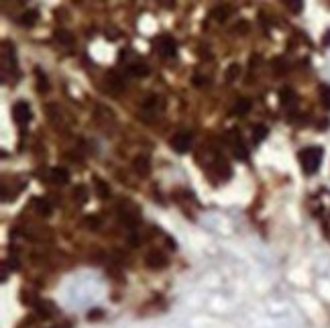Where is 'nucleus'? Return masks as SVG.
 <instances>
[{
	"label": "nucleus",
	"instance_id": "f8f14e48",
	"mask_svg": "<svg viewBox=\"0 0 330 328\" xmlns=\"http://www.w3.org/2000/svg\"><path fill=\"white\" fill-rule=\"evenodd\" d=\"M280 104H282L284 108H292V106L296 104V94H294V90L284 88V90L280 92Z\"/></svg>",
	"mask_w": 330,
	"mask_h": 328
},
{
	"label": "nucleus",
	"instance_id": "2f4dec72",
	"mask_svg": "<svg viewBox=\"0 0 330 328\" xmlns=\"http://www.w3.org/2000/svg\"><path fill=\"white\" fill-rule=\"evenodd\" d=\"M247 29H249V25H247V23H241V25H237V27H235V31H243V33H247Z\"/></svg>",
	"mask_w": 330,
	"mask_h": 328
},
{
	"label": "nucleus",
	"instance_id": "2eb2a0df",
	"mask_svg": "<svg viewBox=\"0 0 330 328\" xmlns=\"http://www.w3.org/2000/svg\"><path fill=\"white\" fill-rule=\"evenodd\" d=\"M249 111H251V100H247V98H239L237 104H235V108H233V115L243 117V115H247Z\"/></svg>",
	"mask_w": 330,
	"mask_h": 328
},
{
	"label": "nucleus",
	"instance_id": "473e14b6",
	"mask_svg": "<svg viewBox=\"0 0 330 328\" xmlns=\"http://www.w3.org/2000/svg\"><path fill=\"white\" fill-rule=\"evenodd\" d=\"M324 45H330V31L326 33V39H324Z\"/></svg>",
	"mask_w": 330,
	"mask_h": 328
},
{
	"label": "nucleus",
	"instance_id": "6ab92c4d",
	"mask_svg": "<svg viewBox=\"0 0 330 328\" xmlns=\"http://www.w3.org/2000/svg\"><path fill=\"white\" fill-rule=\"evenodd\" d=\"M267 127L265 125H257V127H253V143L255 145H259L261 141H265V137H267Z\"/></svg>",
	"mask_w": 330,
	"mask_h": 328
},
{
	"label": "nucleus",
	"instance_id": "cd10ccee",
	"mask_svg": "<svg viewBox=\"0 0 330 328\" xmlns=\"http://www.w3.org/2000/svg\"><path fill=\"white\" fill-rule=\"evenodd\" d=\"M74 196H78V200H80L82 204L88 200V192H86V188H82V186H78V188L74 190Z\"/></svg>",
	"mask_w": 330,
	"mask_h": 328
},
{
	"label": "nucleus",
	"instance_id": "9b49d317",
	"mask_svg": "<svg viewBox=\"0 0 330 328\" xmlns=\"http://www.w3.org/2000/svg\"><path fill=\"white\" fill-rule=\"evenodd\" d=\"M106 82H108V88L113 90L115 94H119V92L125 88V82H123V78H121L117 72H110V74L106 76Z\"/></svg>",
	"mask_w": 330,
	"mask_h": 328
},
{
	"label": "nucleus",
	"instance_id": "72a5a7b5",
	"mask_svg": "<svg viewBox=\"0 0 330 328\" xmlns=\"http://www.w3.org/2000/svg\"><path fill=\"white\" fill-rule=\"evenodd\" d=\"M53 328H68V326H53Z\"/></svg>",
	"mask_w": 330,
	"mask_h": 328
},
{
	"label": "nucleus",
	"instance_id": "5701e85b",
	"mask_svg": "<svg viewBox=\"0 0 330 328\" xmlns=\"http://www.w3.org/2000/svg\"><path fill=\"white\" fill-rule=\"evenodd\" d=\"M231 15V9L229 7H218V9H214L212 11V17L216 19V21H220V23H223V21H227V17Z\"/></svg>",
	"mask_w": 330,
	"mask_h": 328
},
{
	"label": "nucleus",
	"instance_id": "dca6fc26",
	"mask_svg": "<svg viewBox=\"0 0 330 328\" xmlns=\"http://www.w3.org/2000/svg\"><path fill=\"white\" fill-rule=\"evenodd\" d=\"M129 74L131 76H135V78H145V76H149V68H147V64H133V66H129Z\"/></svg>",
	"mask_w": 330,
	"mask_h": 328
},
{
	"label": "nucleus",
	"instance_id": "0eeeda50",
	"mask_svg": "<svg viewBox=\"0 0 330 328\" xmlns=\"http://www.w3.org/2000/svg\"><path fill=\"white\" fill-rule=\"evenodd\" d=\"M229 139L233 141V153H235V157L241 159V161H245V159L249 157V153H247V149H245V145H243V141H241V135H239L237 131H231Z\"/></svg>",
	"mask_w": 330,
	"mask_h": 328
},
{
	"label": "nucleus",
	"instance_id": "39448f33",
	"mask_svg": "<svg viewBox=\"0 0 330 328\" xmlns=\"http://www.w3.org/2000/svg\"><path fill=\"white\" fill-rule=\"evenodd\" d=\"M145 265H147L149 269H153V271H159V269H165V267H168V259H165V255H161V253H157V251H151V253H147V257H145Z\"/></svg>",
	"mask_w": 330,
	"mask_h": 328
},
{
	"label": "nucleus",
	"instance_id": "4be33fe9",
	"mask_svg": "<svg viewBox=\"0 0 330 328\" xmlns=\"http://www.w3.org/2000/svg\"><path fill=\"white\" fill-rule=\"evenodd\" d=\"M282 3H284L294 15H300L302 9H304V0H282Z\"/></svg>",
	"mask_w": 330,
	"mask_h": 328
},
{
	"label": "nucleus",
	"instance_id": "1a4fd4ad",
	"mask_svg": "<svg viewBox=\"0 0 330 328\" xmlns=\"http://www.w3.org/2000/svg\"><path fill=\"white\" fill-rule=\"evenodd\" d=\"M49 180H51L53 184L64 186V184L70 182V172H68L66 168H53V170L49 172Z\"/></svg>",
	"mask_w": 330,
	"mask_h": 328
},
{
	"label": "nucleus",
	"instance_id": "412c9836",
	"mask_svg": "<svg viewBox=\"0 0 330 328\" xmlns=\"http://www.w3.org/2000/svg\"><path fill=\"white\" fill-rule=\"evenodd\" d=\"M55 39H58V43H62L66 47H72L74 45V37L68 31H55Z\"/></svg>",
	"mask_w": 330,
	"mask_h": 328
},
{
	"label": "nucleus",
	"instance_id": "f257e3e1",
	"mask_svg": "<svg viewBox=\"0 0 330 328\" xmlns=\"http://www.w3.org/2000/svg\"><path fill=\"white\" fill-rule=\"evenodd\" d=\"M322 157H324V151L320 147H306L298 153V159H300V166H302V172L306 176H312L318 172L320 163H322Z\"/></svg>",
	"mask_w": 330,
	"mask_h": 328
},
{
	"label": "nucleus",
	"instance_id": "b1692460",
	"mask_svg": "<svg viewBox=\"0 0 330 328\" xmlns=\"http://www.w3.org/2000/svg\"><path fill=\"white\" fill-rule=\"evenodd\" d=\"M84 225H86L90 231H98V229L102 227V221H100L98 216H86V218H84Z\"/></svg>",
	"mask_w": 330,
	"mask_h": 328
},
{
	"label": "nucleus",
	"instance_id": "f3484780",
	"mask_svg": "<svg viewBox=\"0 0 330 328\" xmlns=\"http://www.w3.org/2000/svg\"><path fill=\"white\" fill-rule=\"evenodd\" d=\"M35 310H37V316L39 318H43V320H47V318H51L53 316V306L51 304H47V302H39L37 306H35Z\"/></svg>",
	"mask_w": 330,
	"mask_h": 328
},
{
	"label": "nucleus",
	"instance_id": "20e7f679",
	"mask_svg": "<svg viewBox=\"0 0 330 328\" xmlns=\"http://www.w3.org/2000/svg\"><path fill=\"white\" fill-rule=\"evenodd\" d=\"M13 117H15V123L19 127H25L29 121H31V108L27 102H17L13 106Z\"/></svg>",
	"mask_w": 330,
	"mask_h": 328
},
{
	"label": "nucleus",
	"instance_id": "393cba45",
	"mask_svg": "<svg viewBox=\"0 0 330 328\" xmlns=\"http://www.w3.org/2000/svg\"><path fill=\"white\" fill-rule=\"evenodd\" d=\"M239 76H241V66L239 64L229 66V70H227V82H235V80H239Z\"/></svg>",
	"mask_w": 330,
	"mask_h": 328
},
{
	"label": "nucleus",
	"instance_id": "c85d7f7f",
	"mask_svg": "<svg viewBox=\"0 0 330 328\" xmlns=\"http://www.w3.org/2000/svg\"><path fill=\"white\" fill-rule=\"evenodd\" d=\"M104 314H102V310H90L88 312V320H100Z\"/></svg>",
	"mask_w": 330,
	"mask_h": 328
},
{
	"label": "nucleus",
	"instance_id": "a211bd4d",
	"mask_svg": "<svg viewBox=\"0 0 330 328\" xmlns=\"http://www.w3.org/2000/svg\"><path fill=\"white\" fill-rule=\"evenodd\" d=\"M35 78H37V90H39L41 94H47V92H49V84H47L45 74H43L41 70H35Z\"/></svg>",
	"mask_w": 330,
	"mask_h": 328
},
{
	"label": "nucleus",
	"instance_id": "7ed1b4c3",
	"mask_svg": "<svg viewBox=\"0 0 330 328\" xmlns=\"http://www.w3.org/2000/svg\"><path fill=\"white\" fill-rule=\"evenodd\" d=\"M157 51H159V56L161 58H176V53H178V43L170 37V35H163L157 39L155 43Z\"/></svg>",
	"mask_w": 330,
	"mask_h": 328
},
{
	"label": "nucleus",
	"instance_id": "f03ea898",
	"mask_svg": "<svg viewBox=\"0 0 330 328\" xmlns=\"http://www.w3.org/2000/svg\"><path fill=\"white\" fill-rule=\"evenodd\" d=\"M119 216H121V223L123 225L135 229L139 225V221H141V210L133 202H123L119 206Z\"/></svg>",
	"mask_w": 330,
	"mask_h": 328
},
{
	"label": "nucleus",
	"instance_id": "6e6552de",
	"mask_svg": "<svg viewBox=\"0 0 330 328\" xmlns=\"http://www.w3.org/2000/svg\"><path fill=\"white\" fill-rule=\"evenodd\" d=\"M133 170L141 176V178H147L149 174H151V163H149V157H145V155H139V157H135L133 159Z\"/></svg>",
	"mask_w": 330,
	"mask_h": 328
},
{
	"label": "nucleus",
	"instance_id": "7c9ffc66",
	"mask_svg": "<svg viewBox=\"0 0 330 328\" xmlns=\"http://www.w3.org/2000/svg\"><path fill=\"white\" fill-rule=\"evenodd\" d=\"M204 84H208V78H204V76H194V86L202 88Z\"/></svg>",
	"mask_w": 330,
	"mask_h": 328
},
{
	"label": "nucleus",
	"instance_id": "ddd939ff",
	"mask_svg": "<svg viewBox=\"0 0 330 328\" xmlns=\"http://www.w3.org/2000/svg\"><path fill=\"white\" fill-rule=\"evenodd\" d=\"M94 188H96V196H98L100 200H108V198H110V188H108V184H106L104 180L94 178Z\"/></svg>",
	"mask_w": 330,
	"mask_h": 328
},
{
	"label": "nucleus",
	"instance_id": "aec40b11",
	"mask_svg": "<svg viewBox=\"0 0 330 328\" xmlns=\"http://www.w3.org/2000/svg\"><path fill=\"white\" fill-rule=\"evenodd\" d=\"M21 302H23L25 306H31V308H35V306L39 304V298H37L33 292H27V290H23V292H21Z\"/></svg>",
	"mask_w": 330,
	"mask_h": 328
},
{
	"label": "nucleus",
	"instance_id": "423d86ee",
	"mask_svg": "<svg viewBox=\"0 0 330 328\" xmlns=\"http://www.w3.org/2000/svg\"><path fill=\"white\" fill-rule=\"evenodd\" d=\"M172 147H174L178 153H188L190 147H192V135H190V133H178V135L172 139Z\"/></svg>",
	"mask_w": 330,
	"mask_h": 328
},
{
	"label": "nucleus",
	"instance_id": "a878e982",
	"mask_svg": "<svg viewBox=\"0 0 330 328\" xmlns=\"http://www.w3.org/2000/svg\"><path fill=\"white\" fill-rule=\"evenodd\" d=\"M143 106H145V108H151V111H157V106L161 108V106H163V102H161V98H159V96H149V98L143 102Z\"/></svg>",
	"mask_w": 330,
	"mask_h": 328
},
{
	"label": "nucleus",
	"instance_id": "4468645a",
	"mask_svg": "<svg viewBox=\"0 0 330 328\" xmlns=\"http://www.w3.org/2000/svg\"><path fill=\"white\" fill-rule=\"evenodd\" d=\"M37 19H39V13H37V11H27V13H23V15L19 17V25H23V27H33V25L37 23Z\"/></svg>",
	"mask_w": 330,
	"mask_h": 328
},
{
	"label": "nucleus",
	"instance_id": "bb28decb",
	"mask_svg": "<svg viewBox=\"0 0 330 328\" xmlns=\"http://www.w3.org/2000/svg\"><path fill=\"white\" fill-rule=\"evenodd\" d=\"M320 98H322L324 108H328V111H330V86H322V90H320Z\"/></svg>",
	"mask_w": 330,
	"mask_h": 328
},
{
	"label": "nucleus",
	"instance_id": "9d476101",
	"mask_svg": "<svg viewBox=\"0 0 330 328\" xmlns=\"http://www.w3.org/2000/svg\"><path fill=\"white\" fill-rule=\"evenodd\" d=\"M33 208H35V212L39 216H51V210H53V206H51V202L47 198H35Z\"/></svg>",
	"mask_w": 330,
	"mask_h": 328
},
{
	"label": "nucleus",
	"instance_id": "c756f323",
	"mask_svg": "<svg viewBox=\"0 0 330 328\" xmlns=\"http://www.w3.org/2000/svg\"><path fill=\"white\" fill-rule=\"evenodd\" d=\"M275 66H278V68H275V72H278V74H284V72H286V68H288L284 60H275Z\"/></svg>",
	"mask_w": 330,
	"mask_h": 328
}]
</instances>
